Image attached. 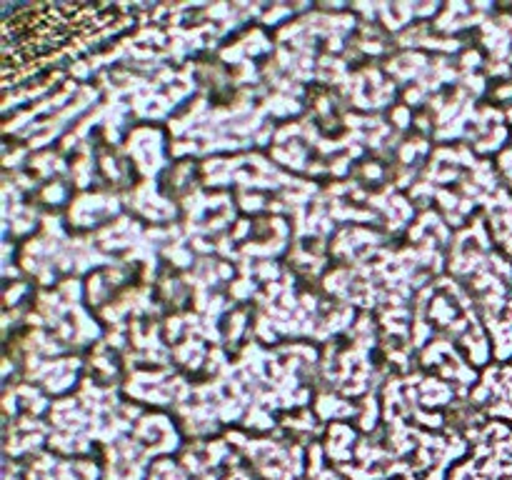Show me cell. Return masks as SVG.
Wrapping results in <instances>:
<instances>
[{
    "mask_svg": "<svg viewBox=\"0 0 512 480\" xmlns=\"http://www.w3.org/2000/svg\"><path fill=\"white\" fill-rule=\"evenodd\" d=\"M133 13L130 5L90 3H43L18 10L3 23L5 88L128 28Z\"/></svg>",
    "mask_w": 512,
    "mask_h": 480,
    "instance_id": "6da1fadb",
    "label": "cell"
}]
</instances>
